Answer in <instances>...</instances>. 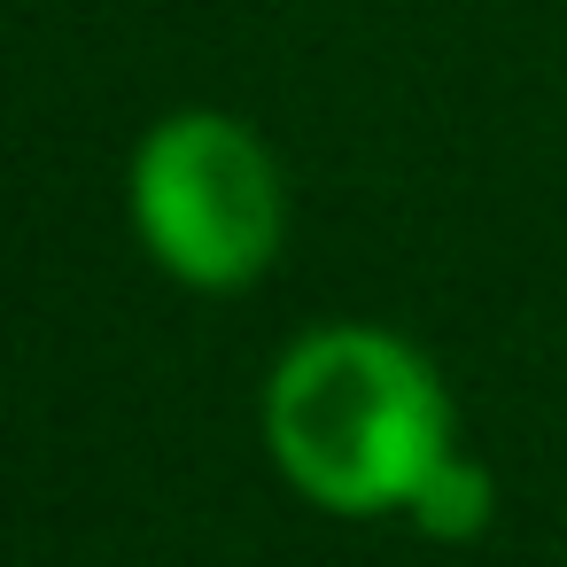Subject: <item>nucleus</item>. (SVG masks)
<instances>
[{"instance_id": "7ed1b4c3", "label": "nucleus", "mask_w": 567, "mask_h": 567, "mask_svg": "<svg viewBox=\"0 0 567 567\" xmlns=\"http://www.w3.org/2000/svg\"><path fill=\"white\" fill-rule=\"evenodd\" d=\"M412 520L427 536H474L489 520V482L466 466V458H443L420 489H412Z\"/></svg>"}, {"instance_id": "f03ea898", "label": "nucleus", "mask_w": 567, "mask_h": 567, "mask_svg": "<svg viewBox=\"0 0 567 567\" xmlns=\"http://www.w3.org/2000/svg\"><path fill=\"white\" fill-rule=\"evenodd\" d=\"M133 210L148 249L195 288H241L280 241V179L249 125L172 117L133 164Z\"/></svg>"}, {"instance_id": "f257e3e1", "label": "nucleus", "mask_w": 567, "mask_h": 567, "mask_svg": "<svg viewBox=\"0 0 567 567\" xmlns=\"http://www.w3.org/2000/svg\"><path fill=\"white\" fill-rule=\"evenodd\" d=\"M265 420L280 466L342 513L412 505V489L451 458L435 373L373 327H327L288 350Z\"/></svg>"}]
</instances>
